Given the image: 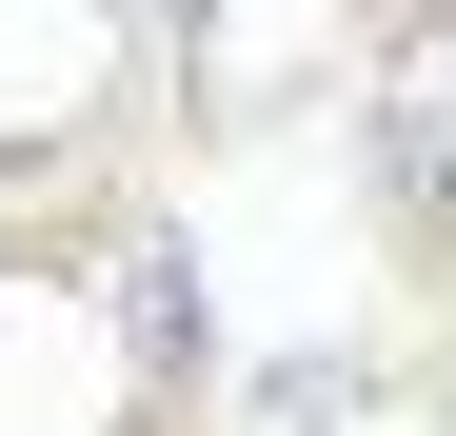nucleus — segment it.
Instances as JSON below:
<instances>
[{
	"mask_svg": "<svg viewBox=\"0 0 456 436\" xmlns=\"http://www.w3.org/2000/svg\"><path fill=\"white\" fill-rule=\"evenodd\" d=\"M119 337H139V377H199L218 318H199V258H119Z\"/></svg>",
	"mask_w": 456,
	"mask_h": 436,
	"instance_id": "obj_1",
	"label": "nucleus"
}]
</instances>
